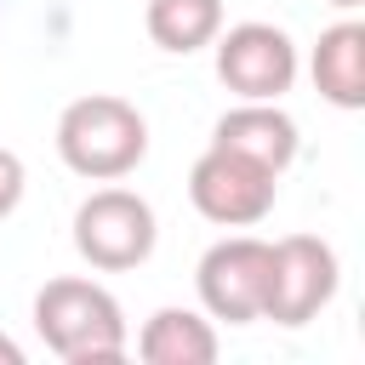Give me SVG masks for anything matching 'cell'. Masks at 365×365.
<instances>
[{"label": "cell", "mask_w": 365, "mask_h": 365, "mask_svg": "<svg viewBox=\"0 0 365 365\" xmlns=\"http://www.w3.org/2000/svg\"><path fill=\"white\" fill-rule=\"evenodd\" d=\"M308 74L331 108H348V114L365 108V23L342 17V23L319 29V40L308 51Z\"/></svg>", "instance_id": "obj_9"}, {"label": "cell", "mask_w": 365, "mask_h": 365, "mask_svg": "<svg viewBox=\"0 0 365 365\" xmlns=\"http://www.w3.org/2000/svg\"><path fill=\"white\" fill-rule=\"evenodd\" d=\"M23 188H29V171H23V160L11 154V148H0V222L23 205Z\"/></svg>", "instance_id": "obj_12"}, {"label": "cell", "mask_w": 365, "mask_h": 365, "mask_svg": "<svg viewBox=\"0 0 365 365\" xmlns=\"http://www.w3.org/2000/svg\"><path fill=\"white\" fill-rule=\"evenodd\" d=\"M143 29L171 57L205 51L217 40V29H222V0H148L143 6Z\"/></svg>", "instance_id": "obj_11"}, {"label": "cell", "mask_w": 365, "mask_h": 365, "mask_svg": "<svg viewBox=\"0 0 365 365\" xmlns=\"http://www.w3.org/2000/svg\"><path fill=\"white\" fill-rule=\"evenodd\" d=\"M331 6H336V11H359L365 0H331Z\"/></svg>", "instance_id": "obj_14"}, {"label": "cell", "mask_w": 365, "mask_h": 365, "mask_svg": "<svg viewBox=\"0 0 365 365\" xmlns=\"http://www.w3.org/2000/svg\"><path fill=\"white\" fill-rule=\"evenodd\" d=\"M143 365H211L217 359V325L200 308H154L137 331Z\"/></svg>", "instance_id": "obj_10"}, {"label": "cell", "mask_w": 365, "mask_h": 365, "mask_svg": "<svg viewBox=\"0 0 365 365\" xmlns=\"http://www.w3.org/2000/svg\"><path fill=\"white\" fill-rule=\"evenodd\" d=\"M160 222L154 205L131 188H97L74 205V251L97 268V274H125L143 268L154 257Z\"/></svg>", "instance_id": "obj_3"}, {"label": "cell", "mask_w": 365, "mask_h": 365, "mask_svg": "<svg viewBox=\"0 0 365 365\" xmlns=\"http://www.w3.org/2000/svg\"><path fill=\"white\" fill-rule=\"evenodd\" d=\"M0 365H23V348L11 336H0Z\"/></svg>", "instance_id": "obj_13"}, {"label": "cell", "mask_w": 365, "mask_h": 365, "mask_svg": "<svg viewBox=\"0 0 365 365\" xmlns=\"http://www.w3.org/2000/svg\"><path fill=\"white\" fill-rule=\"evenodd\" d=\"M211 51H217V80L240 103H279L297 86V68H302L297 40L279 23H234V29H217Z\"/></svg>", "instance_id": "obj_5"}, {"label": "cell", "mask_w": 365, "mask_h": 365, "mask_svg": "<svg viewBox=\"0 0 365 365\" xmlns=\"http://www.w3.org/2000/svg\"><path fill=\"white\" fill-rule=\"evenodd\" d=\"M194 291L200 308L222 325H257L262 319V297H268V240L257 234H222L200 268H194Z\"/></svg>", "instance_id": "obj_6"}, {"label": "cell", "mask_w": 365, "mask_h": 365, "mask_svg": "<svg viewBox=\"0 0 365 365\" xmlns=\"http://www.w3.org/2000/svg\"><path fill=\"white\" fill-rule=\"evenodd\" d=\"M342 285V262L331 251V240L319 234H285L268 245V297H262V319L302 331L308 319H319V308H331Z\"/></svg>", "instance_id": "obj_4"}, {"label": "cell", "mask_w": 365, "mask_h": 365, "mask_svg": "<svg viewBox=\"0 0 365 365\" xmlns=\"http://www.w3.org/2000/svg\"><path fill=\"white\" fill-rule=\"evenodd\" d=\"M188 200L217 228H257L279 200V177L228 148H205L188 171Z\"/></svg>", "instance_id": "obj_7"}, {"label": "cell", "mask_w": 365, "mask_h": 365, "mask_svg": "<svg viewBox=\"0 0 365 365\" xmlns=\"http://www.w3.org/2000/svg\"><path fill=\"white\" fill-rule=\"evenodd\" d=\"M34 336L63 365H108L131 348L120 297L80 274H57L34 291Z\"/></svg>", "instance_id": "obj_1"}, {"label": "cell", "mask_w": 365, "mask_h": 365, "mask_svg": "<svg viewBox=\"0 0 365 365\" xmlns=\"http://www.w3.org/2000/svg\"><path fill=\"white\" fill-rule=\"evenodd\" d=\"M211 148H228V154L257 160L262 171L285 177L291 160H297V148H302V131H297V120L279 103H234L228 114H217Z\"/></svg>", "instance_id": "obj_8"}, {"label": "cell", "mask_w": 365, "mask_h": 365, "mask_svg": "<svg viewBox=\"0 0 365 365\" xmlns=\"http://www.w3.org/2000/svg\"><path fill=\"white\" fill-rule=\"evenodd\" d=\"M143 154H148V120L137 103L114 91L74 97L57 114V160L86 182H120L143 165Z\"/></svg>", "instance_id": "obj_2"}]
</instances>
